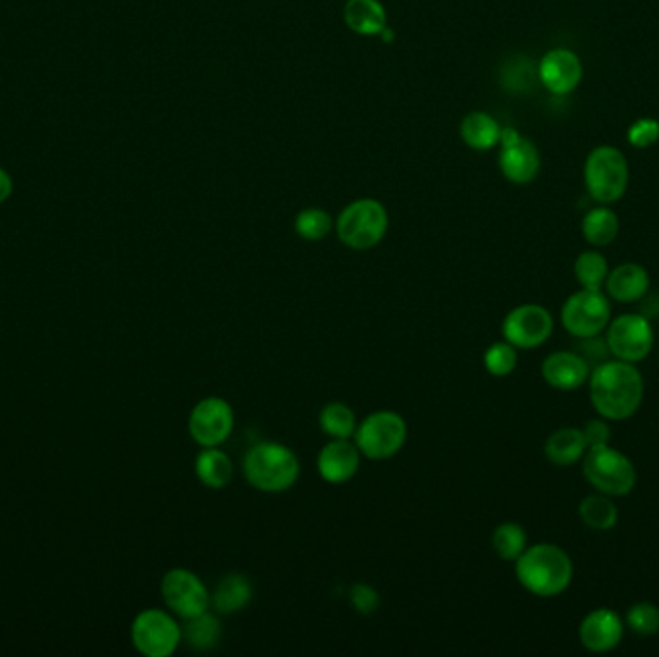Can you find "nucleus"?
Instances as JSON below:
<instances>
[{
	"label": "nucleus",
	"mask_w": 659,
	"mask_h": 657,
	"mask_svg": "<svg viewBox=\"0 0 659 657\" xmlns=\"http://www.w3.org/2000/svg\"><path fill=\"white\" fill-rule=\"evenodd\" d=\"M336 230L343 246L356 251H367L385 239L388 231V212L382 202L359 199L341 210Z\"/></svg>",
	"instance_id": "obj_5"
},
{
	"label": "nucleus",
	"mask_w": 659,
	"mask_h": 657,
	"mask_svg": "<svg viewBox=\"0 0 659 657\" xmlns=\"http://www.w3.org/2000/svg\"><path fill=\"white\" fill-rule=\"evenodd\" d=\"M517 362H519L517 347L511 346L509 341H498L486 349L485 367L492 376L503 378L511 375L517 369Z\"/></svg>",
	"instance_id": "obj_32"
},
{
	"label": "nucleus",
	"mask_w": 659,
	"mask_h": 657,
	"mask_svg": "<svg viewBox=\"0 0 659 657\" xmlns=\"http://www.w3.org/2000/svg\"><path fill=\"white\" fill-rule=\"evenodd\" d=\"M349 601L359 615L377 614L380 607V596L372 586L365 585V583H357L351 586L349 590Z\"/></svg>",
	"instance_id": "obj_35"
},
{
	"label": "nucleus",
	"mask_w": 659,
	"mask_h": 657,
	"mask_svg": "<svg viewBox=\"0 0 659 657\" xmlns=\"http://www.w3.org/2000/svg\"><path fill=\"white\" fill-rule=\"evenodd\" d=\"M590 401L600 417L608 420H625L638 411L645 398V380L635 362H603L590 372Z\"/></svg>",
	"instance_id": "obj_1"
},
{
	"label": "nucleus",
	"mask_w": 659,
	"mask_h": 657,
	"mask_svg": "<svg viewBox=\"0 0 659 657\" xmlns=\"http://www.w3.org/2000/svg\"><path fill=\"white\" fill-rule=\"evenodd\" d=\"M356 446L370 461H386L401 451L407 441V422L399 412H370L357 425Z\"/></svg>",
	"instance_id": "obj_6"
},
{
	"label": "nucleus",
	"mask_w": 659,
	"mask_h": 657,
	"mask_svg": "<svg viewBox=\"0 0 659 657\" xmlns=\"http://www.w3.org/2000/svg\"><path fill=\"white\" fill-rule=\"evenodd\" d=\"M361 467V451L356 441L332 440L320 449L317 469L330 485H343L356 477Z\"/></svg>",
	"instance_id": "obj_16"
},
{
	"label": "nucleus",
	"mask_w": 659,
	"mask_h": 657,
	"mask_svg": "<svg viewBox=\"0 0 659 657\" xmlns=\"http://www.w3.org/2000/svg\"><path fill=\"white\" fill-rule=\"evenodd\" d=\"M232 405L222 398H204L189 415V434L201 448H220L233 430Z\"/></svg>",
	"instance_id": "obj_12"
},
{
	"label": "nucleus",
	"mask_w": 659,
	"mask_h": 657,
	"mask_svg": "<svg viewBox=\"0 0 659 657\" xmlns=\"http://www.w3.org/2000/svg\"><path fill=\"white\" fill-rule=\"evenodd\" d=\"M623 619L608 607L590 611L579 627L580 644L595 654L616 650L623 640Z\"/></svg>",
	"instance_id": "obj_14"
},
{
	"label": "nucleus",
	"mask_w": 659,
	"mask_h": 657,
	"mask_svg": "<svg viewBox=\"0 0 659 657\" xmlns=\"http://www.w3.org/2000/svg\"><path fill=\"white\" fill-rule=\"evenodd\" d=\"M627 625L638 636L658 635L659 607L650 601H638L627 611Z\"/></svg>",
	"instance_id": "obj_33"
},
{
	"label": "nucleus",
	"mask_w": 659,
	"mask_h": 657,
	"mask_svg": "<svg viewBox=\"0 0 659 657\" xmlns=\"http://www.w3.org/2000/svg\"><path fill=\"white\" fill-rule=\"evenodd\" d=\"M197 478L210 490H222L232 482L233 462L220 448H203L197 456Z\"/></svg>",
	"instance_id": "obj_22"
},
{
	"label": "nucleus",
	"mask_w": 659,
	"mask_h": 657,
	"mask_svg": "<svg viewBox=\"0 0 659 657\" xmlns=\"http://www.w3.org/2000/svg\"><path fill=\"white\" fill-rule=\"evenodd\" d=\"M343 18L359 36H380L386 29V10L378 0H349Z\"/></svg>",
	"instance_id": "obj_23"
},
{
	"label": "nucleus",
	"mask_w": 659,
	"mask_h": 657,
	"mask_svg": "<svg viewBox=\"0 0 659 657\" xmlns=\"http://www.w3.org/2000/svg\"><path fill=\"white\" fill-rule=\"evenodd\" d=\"M220 638H222V625L217 615L210 614L209 609L193 619H188L186 627L181 629V640H186L189 648L196 651L214 650Z\"/></svg>",
	"instance_id": "obj_24"
},
{
	"label": "nucleus",
	"mask_w": 659,
	"mask_h": 657,
	"mask_svg": "<svg viewBox=\"0 0 659 657\" xmlns=\"http://www.w3.org/2000/svg\"><path fill=\"white\" fill-rule=\"evenodd\" d=\"M582 436H585V441H587L588 448L608 446L609 440H611V428H609L606 420H588L585 428H582Z\"/></svg>",
	"instance_id": "obj_37"
},
{
	"label": "nucleus",
	"mask_w": 659,
	"mask_h": 657,
	"mask_svg": "<svg viewBox=\"0 0 659 657\" xmlns=\"http://www.w3.org/2000/svg\"><path fill=\"white\" fill-rule=\"evenodd\" d=\"M500 167L503 176L513 183H529L540 170V155L529 139L519 138L501 147Z\"/></svg>",
	"instance_id": "obj_18"
},
{
	"label": "nucleus",
	"mask_w": 659,
	"mask_h": 657,
	"mask_svg": "<svg viewBox=\"0 0 659 657\" xmlns=\"http://www.w3.org/2000/svg\"><path fill=\"white\" fill-rule=\"evenodd\" d=\"M492 548L503 561H517L522 551L529 548L525 528L517 522H503L493 530Z\"/></svg>",
	"instance_id": "obj_29"
},
{
	"label": "nucleus",
	"mask_w": 659,
	"mask_h": 657,
	"mask_svg": "<svg viewBox=\"0 0 659 657\" xmlns=\"http://www.w3.org/2000/svg\"><path fill=\"white\" fill-rule=\"evenodd\" d=\"M579 517L588 528L603 532V530H611L616 527L619 511L609 496L598 491L595 496H588L580 501Z\"/></svg>",
	"instance_id": "obj_27"
},
{
	"label": "nucleus",
	"mask_w": 659,
	"mask_h": 657,
	"mask_svg": "<svg viewBox=\"0 0 659 657\" xmlns=\"http://www.w3.org/2000/svg\"><path fill=\"white\" fill-rule=\"evenodd\" d=\"M253 600V585L251 580L241 575L232 573L218 580L214 593L210 596V606L220 615H233L246 609Z\"/></svg>",
	"instance_id": "obj_20"
},
{
	"label": "nucleus",
	"mask_w": 659,
	"mask_h": 657,
	"mask_svg": "<svg viewBox=\"0 0 659 657\" xmlns=\"http://www.w3.org/2000/svg\"><path fill=\"white\" fill-rule=\"evenodd\" d=\"M542 376L551 388L572 391L588 382L590 369L577 351H556L543 359Z\"/></svg>",
	"instance_id": "obj_17"
},
{
	"label": "nucleus",
	"mask_w": 659,
	"mask_h": 657,
	"mask_svg": "<svg viewBox=\"0 0 659 657\" xmlns=\"http://www.w3.org/2000/svg\"><path fill=\"white\" fill-rule=\"evenodd\" d=\"M162 600L172 614L183 621L204 614L210 606V594L203 580L188 569H172L160 583Z\"/></svg>",
	"instance_id": "obj_11"
},
{
	"label": "nucleus",
	"mask_w": 659,
	"mask_h": 657,
	"mask_svg": "<svg viewBox=\"0 0 659 657\" xmlns=\"http://www.w3.org/2000/svg\"><path fill=\"white\" fill-rule=\"evenodd\" d=\"M561 322L575 338L598 336L611 322V305L600 289H580L561 307Z\"/></svg>",
	"instance_id": "obj_8"
},
{
	"label": "nucleus",
	"mask_w": 659,
	"mask_h": 657,
	"mask_svg": "<svg viewBox=\"0 0 659 657\" xmlns=\"http://www.w3.org/2000/svg\"><path fill=\"white\" fill-rule=\"evenodd\" d=\"M619 233V218L606 207L590 210L582 220V236L590 246L606 247L613 243Z\"/></svg>",
	"instance_id": "obj_26"
},
{
	"label": "nucleus",
	"mask_w": 659,
	"mask_h": 657,
	"mask_svg": "<svg viewBox=\"0 0 659 657\" xmlns=\"http://www.w3.org/2000/svg\"><path fill=\"white\" fill-rule=\"evenodd\" d=\"M296 231L307 241H320L332 231V217L322 209H304L296 218Z\"/></svg>",
	"instance_id": "obj_31"
},
{
	"label": "nucleus",
	"mask_w": 659,
	"mask_h": 657,
	"mask_svg": "<svg viewBox=\"0 0 659 657\" xmlns=\"http://www.w3.org/2000/svg\"><path fill=\"white\" fill-rule=\"evenodd\" d=\"M12 191H14V181L7 170L0 168V202L7 201L8 197L12 196Z\"/></svg>",
	"instance_id": "obj_38"
},
{
	"label": "nucleus",
	"mask_w": 659,
	"mask_h": 657,
	"mask_svg": "<svg viewBox=\"0 0 659 657\" xmlns=\"http://www.w3.org/2000/svg\"><path fill=\"white\" fill-rule=\"evenodd\" d=\"M611 355L619 361L640 362L652 351V322L645 315H621L608 325L606 334Z\"/></svg>",
	"instance_id": "obj_10"
},
{
	"label": "nucleus",
	"mask_w": 659,
	"mask_h": 657,
	"mask_svg": "<svg viewBox=\"0 0 659 657\" xmlns=\"http://www.w3.org/2000/svg\"><path fill=\"white\" fill-rule=\"evenodd\" d=\"M609 275L608 260L598 251H585L575 262V276L585 289H601Z\"/></svg>",
	"instance_id": "obj_30"
},
{
	"label": "nucleus",
	"mask_w": 659,
	"mask_h": 657,
	"mask_svg": "<svg viewBox=\"0 0 659 657\" xmlns=\"http://www.w3.org/2000/svg\"><path fill=\"white\" fill-rule=\"evenodd\" d=\"M131 643L147 657L172 656L181 643V627L162 609H146L131 625Z\"/></svg>",
	"instance_id": "obj_9"
},
{
	"label": "nucleus",
	"mask_w": 659,
	"mask_h": 657,
	"mask_svg": "<svg viewBox=\"0 0 659 657\" xmlns=\"http://www.w3.org/2000/svg\"><path fill=\"white\" fill-rule=\"evenodd\" d=\"M301 465L290 448L276 441H261L243 459L247 482L264 494H282L298 482Z\"/></svg>",
	"instance_id": "obj_3"
},
{
	"label": "nucleus",
	"mask_w": 659,
	"mask_h": 657,
	"mask_svg": "<svg viewBox=\"0 0 659 657\" xmlns=\"http://www.w3.org/2000/svg\"><path fill=\"white\" fill-rule=\"evenodd\" d=\"M606 288L611 299L617 303H637L645 299L650 289V275L645 267L635 262L619 265L616 270H609Z\"/></svg>",
	"instance_id": "obj_19"
},
{
	"label": "nucleus",
	"mask_w": 659,
	"mask_h": 657,
	"mask_svg": "<svg viewBox=\"0 0 659 657\" xmlns=\"http://www.w3.org/2000/svg\"><path fill=\"white\" fill-rule=\"evenodd\" d=\"M572 561L566 549L556 544H537L515 561V575L527 593L538 598H553L566 593L572 580Z\"/></svg>",
	"instance_id": "obj_2"
},
{
	"label": "nucleus",
	"mask_w": 659,
	"mask_h": 657,
	"mask_svg": "<svg viewBox=\"0 0 659 657\" xmlns=\"http://www.w3.org/2000/svg\"><path fill=\"white\" fill-rule=\"evenodd\" d=\"M538 78L553 94L571 93L582 80V62L569 49H553L540 60Z\"/></svg>",
	"instance_id": "obj_15"
},
{
	"label": "nucleus",
	"mask_w": 659,
	"mask_h": 657,
	"mask_svg": "<svg viewBox=\"0 0 659 657\" xmlns=\"http://www.w3.org/2000/svg\"><path fill=\"white\" fill-rule=\"evenodd\" d=\"M320 428L332 440H349L357 430V419L353 409L346 404H328L320 411Z\"/></svg>",
	"instance_id": "obj_28"
},
{
	"label": "nucleus",
	"mask_w": 659,
	"mask_h": 657,
	"mask_svg": "<svg viewBox=\"0 0 659 657\" xmlns=\"http://www.w3.org/2000/svg\"><path fill=\"white\" fill-rule=\"evenodd\" d=\"M500 123L485 112H471L461 122V138L477 151H488L500 143Z\"/></svg>",
	"instance_id": "obj_25"
},
{
	"label": "nucleus",
	"mask_w": 659,
	"mask_h": 657,
	"mask_svg": "<svg viewBox=\"0 0 659 657\" xmlns=\"http://www.w3.org/2000/svg\"><path fill=\"white\" fill-rule=\"evenodd\" d=\"M588 193L598 202H616L629 186V162L616 147H598L585 165Z\"/></svg>",
	"instance_id": "obj_7"
},
{
	"label": "nucleus",
	"mask_w": 659,
	"mask_h": 657,
	"mask_svg": "<svg viewBox=\"0 0 659 657\" xmlns=\"http://www.w3.org/2000/svg\"><path fill=\"white\" fill-rule=\"evenodd\" d=\"M582 475L588 485L609 498H621L637 485V469L629 457L611 446L588 448L582 457Z\"/></svg>",
	"instance_id": "obj_4"
},
{
	"label": "nucleus",
	"mask_w": 659,
	"mask_h": 657,
	"mask_svg": "<svg viewBox=\"0 0 659 657\" xmlns=\"http://www.w3.org/2000/svg\"><path fill=\"white\" fill-rule=\"evenodd\" d=\"M630 145L637 149H646L652 147L659 139V122L652 118H642L638 122L632 123L627 133Z\"/></svg>",
	"instance_id": "obj_36"
},
{
	"label": "nucleus",
	"mask_w": 659,
	"mask_h": 657,
	"mask_svg": "<svg viewBox=\"0 0 659 657\" xmlns=\"http://www.w3.org/2000/svg\"><path fill=\"white\" fill-rule=\"evenodd\" d=\"M501 334L517 349H537L550 340L553 317L540 305H519L503 318Z\"/></svg>",
	"instance_id": "obj_13"
},
{
	"label": "nucleus",
	"mask_w": 659,
	"mask_h": 657,
	"mask_svg": "<svg viewBox=\"0 0 659 657\" xmlns=\"http://www.w3.org/2000/svg\"><path fill=\"white\" fill-rule=\"evenodd\" d=\"M575 351L585 359L590 372L598 369L603 362L611 361V357H613L611 349H609L608 340L600 338V334L598 336H590V338H580Z\"/></svg>",
	"instance_id": "obj_34"
},
{
	"label": "nucleus",
	"mask_w": 659,
	"mask_h": 657,
	"mask_svg": "<svg viewBox=\"0 0 659 657\" xmlns=\"http://www.w3.org/2000/svg\"><path fill=\"white\" fill-rule=\"evenodd\" d=\"M587 449L582 430L569 427L556 430L543 446L548 461L558 465V467H571L575 462L582 461Z\"/></svg>",
	"instance_id": "obj_21"
}]
</instances>
